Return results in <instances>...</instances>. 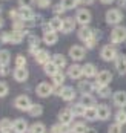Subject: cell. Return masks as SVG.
<instances>
[{"instance_id": "obj_1", "label": "cell", "mask_w": 126, "mask_h": 133, "mask_svg": "<svg viewBox=\"0 0 126 133\" xmlns=\"http://www.w3.org/2000/svg\"><path fill=\"white\" fill-rule=\"evenodd\" d=\"M100 57H101V60H105V61H112V60L117 58V49H115L112 44H106V46L101 48Z\"/></svg>"}, {"instance_id": "obj_2", "label": "cell", "mask_w": 126, "mask_h": 133, "mask_svg": "<svg viewBox=\"0 0 126 133\" xmlns=\"http://www.w3.org/2000/svg\"><path fill=\"white\" fill-rule=\"evenodd\" d=\"M126 40V28L123 26H115L111 32V41L112 43H123Z\"/></svg>"}, {"instance_id": "obj_3", "label": "cell", "mask_w": 126, "mask_h": 133, "mask_svg": "<svg viewBox=\"0 0 126 133\" xmlns=\"http://www.w3.org/2000/svg\"><path fill=\"white\" fill-rule=\"evenodd\" d=\"M105 18L109 25H118L123 20V14H122L120 9H109L105 15Z\"/></svg>"}, {"instance_id": "obj_4", "label": "cell", "mask_w": 126, "mask_h": 133, "mask_svg": "<svg viewBox=\"0 0 126 133\" xmlns=\"http://www.w3.org/2000/svg\"><path fill=\"white\" fill-rule=\"evenodd\" d=\"M35 92H37L39 96L46 98V96H49L51 93L54 92V87H52V84H49V83H40V84L35 87Z\"/></svg>"}, {"instance_id": "obj_5", "label": "cell", "mask_w": 126, "mask_h": 133, "mask_svg": "<svg viewBox=\"0 0 126 133\" xmlns=\"http://www.w3.org/2000/svg\"><path fill=\"white\" fill-rule=\"evenodd\" d=\"M57 93H58V96H60L62 99H65V101H72L74 96H75V90H74L72 87H69V86L60 87V89L57 90Z\"/></svg>"}, {"instance_id": "obj_6", "label": "cell", "mask_w": 126, "mask_h": 133, "mask_svg": "<svg viewBox=\"0 0 126 133\" xmlns=\"http://www.w3.org/2000/svg\"><path fill=\"white\" fill-rule=\"evenodd\" d=\"M97 86H109V83L112 81V74L109 70H101L97 74Z\"/></svg>"}, {"instance_id": "obj_7", "label": "cell", "mask_w": 126, "mask_h": 133, "mask_svg": "<svg viewBox=\"0 0 126 133\" xmlns=\"http://www.w3.org/2000/svg\"><path fill=\"white\" fill-rule=\"evenodd\" d=\"M69 55L72 60H75V61H80V60H83L85 55H86V51H85V48L82 46H79V44H74L72 48L69 49Z\"/></svg>"}, {"instance_id": "obj_8", "label": "cell", "mask_w": 126, "mask_h": 133, "mask_svg": "<svg viewBox=\"0 0 126 133\" xmlns=\"http://www.w3.org/2000/svg\"><path fill=\"white\" fill-rule=\"evenodd\" d=\"M112 101L114 104L120 109H125L126 107V92L125 90H117L115 93H112Z\"/></svg>"}, {"instance_id": "obj_9", "label": "cell", "mask_w": 126, "mask_h": 133, "mask_svg": "<svg viewBox=\"0 0 126 133\" xmlns=\"http://www.w3.org/2000/svg\"><path fill=\"white\" fill-rule=\"evenodd\" d=\"M15 107L20 109V110H28L31 107V99L26 95H20V96L15 98Z\"/></svg>"}, {"instance_id": "obj_10", "label": "cell", "mask_w": 126, "mask_h": 133, "mask_svg": "<svg viewBox=\"0 0 126 133\" xmlns=\"http://www.w3.org/2000/svg\"><path fill=\"white\" fill-rule=\"evenodd\" d=\"M19 14H20V18H22L23 22L34 20V11L31 9V6H20Z\"/></svg>"}, {"instance_id": "obj_11", "label": "cell", "mask_w": 126, "mask_h": 133, "mask_svg": "<svg viewBox=\"0 0 126 133\" xmlns=\"http://www.w3.org/2000/svg\"><path fill=\"white\" fill-rule=\"evenodd\" d=\"M72 119H74V113H72V110L63 109V110L58 113V121H60L62 124H71Z\"/></svg>"}, {"instance_id": "obj_12", "label": "cell", "mask_w": 126, "mask_h": 133, "mask_svg": "<svg viewBox=\"0 0 126 133\" xmlns=\"http://www.w3.org/2000/svg\"><path fill=\"white\" fill-rule=\"evenodd\" d=\"M13 75H14L15 81L23 83V81L28 80V69H26V67H15V70L13 72Z\"/></svg>"}, {"instance_id": "obj_13", "label": "cell", "mask_w": 126, "mask_h": 133, "mask_svg": "<svg viewBox=\"0 0 126 133\" xmlns=\"http://www.w3.org/2000/svg\"><path fill=\"white\" fill-rule=\"evenodd\" d=\"M77 22L80 25H88L91 22V12L88 9H79L77 11Z\"/></svg>"}, {"instance_id": "obj_14", "label": "cell", "mask_w": 126, "mask_h": 133, "mask_svg": "<svg viewBox=\"0 0 126 133\" xmlns=\"http://www.w3.org/2000/svg\"><path fill=\"white\" fill-rule=\"evenodd\" d=\"M13 130L15 133H26V130H28V122L25 119L13 121Z\"/></svg>"}, {"instance_id": "obj_15", "label": "cell", "mask_w": 126, "mask_h": 133, "mask_svg": "<svg viewBox=\"0 0 126 133\" xmlns=\"http://www.w3.org/2000/svg\"><path fill=\"white\" fill-rule=\"evenodd\" d=\"M68 75H69V78H72V80H79L83 75V67H80L79 64H72L68 69Z\"/></svg>"}, {"instance_id": "obj_16", "label": "cell", "mask_w": 126, "mask_h": 133, "mask_svg": "<svg viewBox=\"0 0 126 133\" xmlns=\"http://www.w3.org/2000/svg\"><path fill=\"white\" fill-rule=\"evenodd\" d=\"M43 69H45V74L49 75V77H54L56 74L60 72V67L57 66L54 61H48V63H45V64H43Z\"/></svg>"}, {"instance_id": "obj_17", "label": "cell", "mask_w": 126, "mask_h": 133, "mask_svg": "<svg viewBox=\"0 0 126 133\" xmlns=\"http://www.w3.org/2000/svg\"><path fill=\"white\" fill-rule=\"evenodd\" d=\"M97 115H98V119L106 121L111 116V109L106 104H100V106H97Z\"/></svg>"}, {"instance_id": "obj_18", "label": "cell", "mask_w": 126, "mask_h": 133, "mask_svg": "<svg viewBox=\"0 0 126 133\" xmlns=\"http://www.w3.org/2000/svg\"><path fill=\"white\" fill-rule=\"evenodd\" d=\"M115 69L122 75L126 74V55H117V58H115Z\"/></svg>"}, {"instance_id": "obj_19", "label": "cell", "mask_w": 126, "mask_h": 133, "mask_svg": "<svg viewBox=\"0 0 126 133\" xmlns=\"http://www.w3.org/2000/svg\"><path fill=\"white\" fill-rule=\"evenodd\" d=\"M39 51H40V40H39V37L31 35L29 37V54L35 55Z\"/></svg>"}, {"instance_id": "obj_20", "label": "cell", "mask_w": 126, "mask_h": 133, "mask_svg": "<svg viewBox=\"0 0 126 133\" xmlns=\"http://www.w3.org/2000/svg\"><path fill=\"white\" fill-rule=\"evenodd\" d=\"M94 35V31L91 29V28H88V26H82L80 28V31H79V38L82 41H86V40H89L91 37Z\"/></svg>"}, {"instance_id": "obj_21", "label": "cell", "mask_w": 126, "mask_h": 133, "mask_svg": "<svg viewBox=\"0 0 126 133\" xmlns=\"http://www.w3.org/2000/svg\"><path fill=\"white\" fill-rule=\"evenodd\" d=\"M57 40H58V37H57L56 31H49V32H45V34H43V41H45L46 44H49V46L56 44Z\"/></svg>"}, {"instance_id": "obj_22", "label": "cell", "mask_w": 126, "mask_h": 133, "mask_svg": "<svg viewBox=\"0 0 126 133\" xmlns=\"http://www.w3.org/2000/svg\"><path fill=\"white\" fill-rule=\"evenodd\" d=\"M97 67L94 66V64H91V63H86L83 66V75L85 77H88V78H92V77H97Z\"/></svg>"}, {"instance_id": "obj_23", "label": "cell", "mask_w": 126, "mask_h": 133, "mask_svg": "<svg viewBox=\"0 0 126 133\" xmlns=\"http://www.w3.org/2000/svg\"><path fill=\"white\" fill-rule=\"evenodd\" d=\"M94 89H95V86L91 84L89 81H80V83H79V90H80L82 95H85V93H91Z\"/></svg>"}, {"instance_id": "obj_24", "label": "cell", "mask_w": 126, "mask_h": 133, "mask_svg": "<svg viewBox=\"0 0 126 133\" xmlns=\"http://www.w3.org/2000/svg\"><path fill=\"white\" fill-rule=\"evenodd\" d=\"M74 28H75V22L72 18H65L63 25H62V32L63 34H69V32L74 31Z\"/></svg>"}, {"instance_id": "obj_25", "label": "cell", "mask_w": 126, "mask_h": 133, "mask_svg": "<svg viewBox=\"0 0 126 133\" xmlns=\"http://www.w3.org/2000/svg\"><path fill=\"white\" fill-rule=\"evenodd\" d=\"M85 119L88 121H94V119H98V115H97V107H86L83 113Z\"/></svg>"}, {"instance_id": "obj_26", "label": "cell", "mask_w": 126, "mask_h": 133, "mask_svg": "<svg viewBox=\"0 0 126 133\" xmlns=\"http://www.w3.org/2000/svg\"><path fill=\"white\" fill-rule=\"evenodd\" d=\"M72 132V129L69 127V124H57V125H54L52 129H51V133H69Z\"/></svg>"}, {"instance_id": "obj_27", "label": "cell", "mask_w": 126, "mask_h": 133, "mask_svg": "<svg viewBox=\"0 0 126 133\" xmlns=\"http://www.w3.org/2000/svg\"><path fill=\"white\" fill-rule=\"evenodd\" d=\"M35 61L39 63V64H45V63H48L49 61V54L48 51H39V52L35 54Z\"/></svg>"}, {"instance_id": "obj_28", "label": "cell", "mask_w": 126, "mask_h": 133, "mask_svg": "<svg viewBox=\"0 0 126 133\" xmlns=\"http://www.w3.org/2000/svg\"><path fill=\"white\" fill-rule=\"evenodd\" d=\"M11 34V40H9V43H14V44H19V43H22L23 41V31H13V32H9Z\"/></svg>"}, {"instance_id": "obj_29", "label": "cell", "mask_w": 126, "mask_h": 133, "mask_svg": "<svg viewBox=\"0 0 126 133\" xmlns=\"http://www.w3.org/2000/svg\"><path fill=\"white\" fill-rule=\"evenodd\" d=\"M85 107H95V99L92 98L91 93H85L82 95V101H80Z\"/></svg>"}, {"instance_id": "obj_30", "label": "cell", "mask_w": 126, "mask_h": 133, "mask_svg": "<svg viewBox=\"0 0 126 133\" xmlns=\"http://www.w3.org/2000/svg\"><path fill=\"white\" fill-rule=\"evenodd\" d=\"M95 89H97V93L100 98H108V96H111V87H108V86H97L95 84Z\"/></svg>"}, {"instance_id": "obj_31", "label": "cell", "mask_w": 126, "mask_h": 133, "mask_svg": "<svg viewBox=\"0 0 126 133\" xmlns=\"http://www.w3.org/2000/svg\"><path fill=\"white\" fill-rule=\"evenodd\" d=\"M43 112L42 104H31V107L28 109V113L31 116H40Z\"/></svg>"}, {"instance_id": "obj_32", "label": "cell", "mask_w": 126, "mask_h": 133, "mask_svg": "<svg viewBox=\"0 0 126 133\" xmlns=\"http://www.w3.org/2000/svg\"><path fill=\"white\" fill-rule=\"evenodd\" d=\"M13 129V121L8 119V118H3V119H0V132H9Z\"/></svg>"}, {"instance_id": "obj_33", "label": "cell", "mask_w": 126, "mask_h": 133, "mask_svg": "<svg viewBox=\"0 0 126 133\" xmlns=\"http://www.w3.org/2000/svg\"><path fill=\"white\" fill-rule=\"evenodd\" d=\"M52 61H54L60 69L66 66V57H65V55H62V54H56V55L52 57Z\"/></svg>"}, {"instance_id": "obj_34", "label": "cell", "mask_w": 126, "mask_h": 133, "mask_svg": "<svg viewBox=\"0 0 126 133\" xmlns=\"http://www.w3.org/2000/svg\"><path fill=\"white\" fill-rule=\"evenodd\" d=\"M49 25H51V28H52L54 31H62L63 20H62V18H58V15H56L54 18H51V20H49Z\"/></svg>"}, {"instance_id": "obj_35", "label": "cell", "mask_w": 126, "mask_h": 133, "mask_svg": "<svg viewBox=\"0 0 126 133\" xmlns=\"http://www.w3.org/2000/svg\"><path fill=\"white\" fill-rule=\"evenodd\" d=\"M9 58H11L9 51L0 49V64H9Z\"/></svg>"}, {"instance_id": "obj_36", "label": "cell", "mask_w": 126, "mask_h": 133, "mask_svg": "<svg viewBox=\"0 0 126 133\" xmlns=\"http://www.w3.org/2000/svg\"><path fill=\"white\" fill-rule=\"evenodd\" d=\"M71 110H72L74 116H82V115L85 113V110H86V107H85L82 103H79V104H75V106L71 107Z\"/></svg>"}, {"instance_id": "obj_37", "label": "cell", "mask_w": 126, "mask_h": 133, "mask_svg": "<svg viewBox=\"0 0 126 133\" xmlns=\"http://www.w3.org/2000/svg\"><path fill=\"white\" fill-rule=\"evenodd\" d=\"M115 122H118V124H126V110L123 109H120L117 113H115Z\"/></svg>"}, {"instance_id": "obj_38", "label": "cell", "mask_w": 126, "mask_h": 133, "mask_svg": "<svg viewBox=\"0 0 126 133\" xmlns=\"http://www.w3.org/2000/svg\"><path fill=\"white\" fill-rule=\"evenodd\" d=\"M60 3L63 5V8H65V9H74L80 2H79V0H62Z\"/></svg>"}, {"instance_id": "obj_39", "label": "cell", "mask_w": 126, "mask_h": 133, "mask_svg": "<svg viewBox=\"0 0 126 133\" xmlns=\"http://www.w3.org/2000/svg\"><path fill=\"white\" fill-rule=\"evenodd\" d=\"M86 125H85L83 122H75L74 125H72V133H86Z\"/></svg>"}, {"instance_id": "obj_40", "label": "cell", "mask_w": 126, "mask_h": 133, "mask_svg": "<svg viewBox=\"0 0 126 133\" xmlns=\"http://www.w3.org/2000/svg\"><path fill=\"white\" fill-rule=\"evenodd\" d=\"M52 83H54V86H62L63 83H65V75L62 74V72H58V74H56L54 77H52Z\"/></svg>"}, {"instance_id": "obj_41", "label": "cell", "mask_w": 126, "mask_h": 133, "mask_svg": "<svg viewBox=\"0 0 126 133\" xmlns=\"http://www.w3.org/2000/svg\"><path fill=\"white\" fill-rule=\"evenodd\" d=\"M29 133H45V125H43L42 122H35L29 129Z\"/></svg>"}, {"instance_id": "obj_42", "label": "cell", "mask_w": 126, "mask_h": 133, "mask_svg": "<svg viewBox=\"0 0 126 133\" xmlns=\"http://www.w3.org/2000/svg\"><path fill=\"white\" fill-rule=\"evenodd\" d=\"M108 133H123V130H122V124H118V122L111 124L109 129H108Z\"/></svg>"}, {"instance_id": "obj_43", "label": "cell", "mask_w": 126, "mask_h": 133, "mask_svg": "<svg viewBox=\"0 0 126 133\" xmlns=\"http://www.w3.org/2000/svg\"><path fill=\"white\" fill-rule=\"evenodd\" d=\"M26 64V58L23 57V55H17L15 57V66L17 67H25Z\"/></svg>"}, {"instance_id": "obj_44", "label": "cell", "mask_w": 126, "mask_h": 133, "mask_svg": "<svg viewBox=\"0 0 126 133\" xmlns=\"http://www.w3.org/2000/svg\"><path fill=\"white\" fill-rule=\"evenodd\" d=\"M8 92H9L8 84H6V83H3V81H0V96H6Z\"/></svg>"}, {"instance_id": "obj_45", "label": "cell", "mask_w": 126, "mask_h": 133, "mask_svg": "<svg viewBox=\"0 0 126 133\" xmlns=\"http://www.w3.org/2000/svg\"><path fill=\"white\" fill-rule=\"evenodd\" d=\"M85 43H86V48H89V49H91V48H94V46L97 44V38H95V37L92 35V37H91L89 40H86Z\"/></svg>"}, {"instance_id": "obj_46", "label": "cell", "mask_w": 126, "mask_h": 133, "mask_svg": "<svg viewBox=\"0 0 126 133\" xmlns=\"http://www.w3.org/2000/svg\"><path fill=\"white\" fill-rule=\"evenodd\" d=\"M8 74H9V66H8V64H0V75L5 77V75H8Z\"/></svg>"}, {"instance_id": "obj_47", "label": "cell", "mask_w": 126, "mask_h": 133, "mask_svg": "<svg viewBox=\"0 0 126 133\" xmlns=\"http://www.w3.org/2000/svg\"><path fill=\"white\" fill-rule=\"evenodd\" d=\"M52 9H54V14H57V15H58V14H62L63 11H65V8H63V5H62V3H60V5H56Z\"/></svg>"}, {"instance_id": "obj_48", "label": "cell", "mask_w": 126, "mask_h": 133, "mask_svg": "<svg viewBox=\"0 0 126 133\" xmlns=\"http://www.w3.org/2000/svg\"><path fill=\"white\" fill-rule=\"evenodd\" d=\"M0 38H2V41H3V43H9V40H11V34H8V32H3Z\"/></svg>"}, {"instance_id": "obj_49", "label": "cell", "mask_w": 126, "mask_h": 133, "mask_svg": "<svg viewBox=\"0 0 126 133\" xmlns=\"http://www.w3.org/2000/svg\"><path fill=\"white\" fill-rule=\"evenodd\" d=\"M37 5L40 8H48L49 6V0H37Z\"/></svg>"}, {"instance_id": "obj_50", "label": "cell", "mask_w": 126, "mask_h": 133, "mask_svg": "<svg viewBox=\"0 0 126 133\" xmlns=\"http://www.w3.org/2000/svg\"><path fill=\"white\" fill-rule=\"evenodd\" d=\"M34 0H19V3H20V6H31V3H32Z\"/></svg>"}, {"instance_id": "obj_51", "label": "cell", "mask_w": 126, "mask_h": 133, "mask_svg": "<svg viewBox=\"0 0 126 133\" xmlns=\"http://www.w3.org/2000/svg\"><path fill=\"white\" fill-rule=\"evenodd\" d=\"M49 31H54L49 23H48V25H43V34H45V32H49Z\"/></svg>"}, {"instance_id": "obj_52", "label": "cell", "mask_w": 126, "mask_h": 133, "mask_svg": "<svg viewBox=\"0 0 126 133\" xmlns=\"http://www.w3.org/2000/svg\"><path fill=\"white\" fill-rule=\"evenodd\" d=\"M79 2H80V3H85V5H91L94 0H79Z\"/></svg>"}, {"instance_id": "obj_53", "label": "cell", "mask_w": 126, "mask_h": 133, "mask_svg": "<svg viewBox=\"0 0 126 133\" xmlns=\"http://www.w3.org/2000/svg\"><path fill=\"white\" fill-rule=\"evenodd\" d=\"M100 2H101V3H105V5H111L114 0H100Z\"/></svg>"}, {"instance_id": "obj_54", "label": "cell", "mask_w": 126, "mask_h": 133, "mask_svg": "<svg viewBox=\"0 0 126 133\" xmlns=\"http://www.w3.org/2000/svg\"><path fill=\"white\" fill-rule=\"evenodd\" d=\"M86 133H97L95 129H86Z\"/></svg>"}, {"instance_id": "obj_55", "label": "cell", "mask_w": 126, "mask_h": 133, "mask_svg": "<svg viewBox=\"0 0 126 133\" xmlns=\"http://www.w3.org/2000/svg\"><path fill=\"white\" fill-rule=\"evenodd\" d=\"M3 23H5V22H3V18H2V17H0V28L3 26Z\"/></svg>"}, {"instance_id": "obj_56", "label": "cell", "mask_w": 126, "mask_h": 133, "mask_svg": "<svg viewBox=\"0 0 126 133\" xmlns=\"http://www.w3.org/2000/svg\"><path fill=\"white\" fill-rule=\"evenodd\" d=\"M3 133H11V132H3Z\"/></svg>"}]
</instances>
